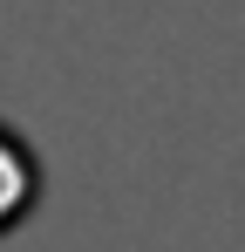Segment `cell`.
Segmentation results:
<instances>
[{"label":"cell","mask_w":245,"mask_h":252,"mask_svg":"<svg viewBox=\"0 0 245 252\" xmlns=\"http://www.w3.org/2000/svg\"><path fill=\"white\" fill-rule=\"evenodd\" d=\"M34 191H41V164H34V150H28L14 129L0 123V232L28 218Z\"/></svg>","instance_id":"obj_1"}]
</instances>
